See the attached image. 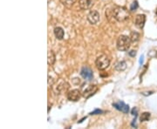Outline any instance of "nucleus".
<instances>
[{"mask_svg":"<svg viewBox=\"0 0 157 129\" xmlns=\"http://www.w3.org/2000/svg\"><path fill=\"white\" fill-rule=\"evenodd\" d=\"M113 16L118 22H125L129 19L130 13L128 10L123 6H115L113 9Z\"/></svg>","mask_w":157,"mask_h":129,"instance_id":"obj_1","label":"nucleus"},{"mask_svg":"<svg viewBox=\"0 0 157 129\" xmlns=\"http://www.w3.org/2000/svg\"><path fill=\"white\" fill-rule=\"evenodd\" d=\"M131 43L132 42L130 40V37L126 36V35H121L118 38L117 42H116V47L119 51H126L130 48Z\"/></svg>","mask_w":157,"mask_h":129,"instance_id":"obj_2","label":"nucleus"},{"mask_svg":"<svg viewBox=\"0 0 157 129\" xmlns=\"http://www.w3.org/2000/svg\"><path fill=\"white\" fill-rule=\"evenodd\" d=\"M96 67L98 68L99 70L103 71L105 69H107L109 65H110V59H108V57L105 54H101L100 56H98L96 58L95 60Z\"/></svg>","mask_w":157,"mask_h":129,"instance_id":"obj_3","label":"nucleus"},{"mask_svg":"<svg viewBox=\"0 0 157 129\" xmlns=\"http://www.w3.org/2000/svg\"><path fill=\"white\" fill-rule=\"evenodd\" d=\"M69 88V84L67 82L64 81L63 79L57 80L56 83L52 85V90L54 92V93L56 94H61L62 93L66 92Z\"/></svg>","mask_w":157,"mask_h":129,"instance_id":"obj_4","label":"nucleus"},{"mask_svg":"<svg viewBox=\"0 0 157 129\" xmlns=\"http://www.w3.org/2000/svg\"><path fill=\"white\" fill-rule=\"evenodd\" d=\"M87 20L91 25H97L101 20V15L97 11H91L87 15Z\"/></svg>","mask_w":157,"mask_h":129,"instance_id":"obj_5","label":"nucleus"},{"mask_svg":"<svg viewBox=\"0 0 157 129\" xmlns=\"http://www.w3.org/2000/svg\"><path fill=\"white\" fill-rule=\"evenodd\" d=\"M67 99L70 101H74V102H76V101H78L79 99H80V97H81V93H80V91L78 89H73L72 91H69L67 93Z\"/></svg>","mask_w":157,"mask_h":129,"instance_id":"obj_6","label":"nucleus"},{"mask_svg":"<svg viewBox=\"0 0 157 129\" xmlns=\"http://www.w3.org/2000/svg\"><path fill=\"white\" fill-rule=\"evenodd\" d=\"M95 0H78V6L81 10H89L94 6Z\"/></svg>","mask_w":157,"mask_h":129,"instance_id":"obj_7","label":"nucleus"},{"mask_svg":"<svg viewBox=\"0 0 157 129\" xmlns=\"http://www.w3.org/2000/svg\"><path fill=\"white\" fill-rule=\"evenodd\" d=\"M113 107L123 113H128L129 112V106L125 104L123 101H118L116 103H113Z\"/></svg>","mask_w":157,"mask_h":129,"instance_id":"obj_8","label":"nucleus"},{"mask_svg":"<svg viewBox=\"0 0 157 129\" xmlns=\"http://www.w3.org/2000/svg\"><path fill=\"white\" fill-rule=\"evenodd\" d=\"M80 75H81L85 79H86V80H92V79H94V73H93V71H92L89 67H86V66L82 67L81 71H80Z\"/></svg>","mask_w":157,"mask_h":129,"instance_id":"obj_9","label":"nucleus"},{"mask_svg":"<svg viewBox=\"0 0 157 129\" xmlns=\"http://www.w3.org/2000/svg\"><path fill=\"white\" fill-rule=\"evenodd\" d=\"M145 22H146V16L144 14H139V15H137L136 17H135V26L138 27L139 29H142L144 27Z\"/></svg>","mask_w":157,"mask_h":129,"instance_id":"obj_10","label":"nucleus"},{"mask_svg":"<svg viewBox=\"0 0 157 129\" xmlns=\"http://www.w3.org/2000/svg\"><path fill=\"white\" fill-rule=\"evenodd\" d=\"M97 91H98V87L96 85H89L83 92V96H84L85 99H89L90 97L94 95Z\"/></svg>","mask_w":157,"mask_h":129,"instance_id":"obj_11","label":"nucleus"},{"mask_svg":"<svg viewBox=\"0 0 157 129\" xmlns=\"http://www.w3.org/2000/svg\"><path fill=\"white\" fill-rule=\"evenodd\" d=\"M56 60V56L53 52V51H48V56H47V63L49 66H52Z\"/></svg>","mask_w":157,"mask_h":129,"instance_id":"obj_12","label":"nucleus"},{"mask_svg":"<svg viewBox=\"0 0 157 129\" xmlns=\"http://www.w3.org/2000/svg\"><path fill=\"white\" fill-rule=\"evenodd\" d=\"M54 35L56 37L57 40H61L64 38V35H65V32L61 27H56L54 29Z\"/></svg>","mask_w":157,"mask_h":129,"instance_id":"obj_13","label":"nucleus"},{"mask_svg":"<svg viewBox=\"0 0 157 129\" xmlns=\"http://www.w3.org/2000/svg\"><path fill=\"white\" fill-rule=\"evenodd\" d=\"M130 40H131V42L132 43H137L139 40H140V34L138 33V32H132L131 34H130Z\"/></svg>","mask_w":157,"mask_h":129,"instance_id":"obj_14","label":"nucleus"},{"mask_svg":"<svg viewBox=\"0 0 157 129\" xmlns=\"http://www.w3.org/2000/svg\"><path fill=\"white\" fill-rule=\"evenodd\" d=\"M126 68H127V63L125 61L119 62L115 66V69L119 72H123V71L126 70Z\"/></svg>","mask_w":157,"mask_h":129,"instance_id":"obj_15","label":"nucleus"},{"mask_svg":"<svg viewBox=\"0 0 157 129\" xmlns=\"http://www.w3.org/2000/svg\"><path fill=\"white\" fill-rule=\"evenodd\" d=\"M149 119H150V113L145 112H143V113H141V115H140V120L141 122H144V121H147Z\"/></svg>","mask_w":157,"mask_h":129,"instance_id":"obj_16","label":"nucleus"},{"mask_svg":"<svg viewBox=\"0 0 157 129\" xmlns=\"http://www.w3.org/2000/svg\"><path fill=\"white\" fill-rule=\"evenodd\" d=\"M60 2L62 3V5H64L67 7H71V6L74 5L76 0H60Z\"/></svg>","mask_w":157,"mask_h":129,"instance_id":"obj_17","label":"nucleus"},{"mask_svg":"<svg viewBox=\"0 0 157 129\" xmlns=\"http://www.w3.org/2000/svg\"><path fill=\"white\" fill-rule=\"evenodd\" d=\"M138 6H139V5H138V2H137V1H135V2L131 5V6H130V11H135L136 10H137Z\"/></svg>","mask_w":157,"mask_h":129,"instance_id":"obj_18","label":"nucleus"},{"mask_svg":"<svg viewBox=\"0 0 157 129\" xmlns=\"http://www.w3.org/2000/svg\"><path fill=\"white\" fill-rule=\"evenodd\" d=\"M102 111L101 110H100V109H96V110H94V112H90V114L91 115H95V114H101V113H102Z\"/></svg>","mask_w":157,"mask_h":129,"instance_id":"obj_19","label":"nucleus"},{"mask_svg":"<svg viewBox=\"0 0 157 129\" xmlns=\"http://www.w3.org/2000/svg\"><path fill=\"white\" fill-rule=\"evenodd\" d=\"M129 55L131 57H135L136 55V51H129Z\"/></svg>","mask_w":157,"mask_h":129,"instance_id":"obj_20","label":"nucleus"},{"mask_svg":"<svg viewBox=\"0 0 157 129\" xmlns=\"http://www.w3.org/2000/svg\"><path fill=\"white\" fill-rule=\"evenodd\" d=\"M132 113H133L134 115H135V116H137V109H136V108H134L133 111H132Z\"/></svg>","mask_w":157,"mask_h":129,"instance_id":"obj_21","label":"nucleus"},{"mask_svg":"<svg viewBox=\"0 0 157 129\" xmlns=\"http://www.w3.org/2000/svg\"><path fill=\"white\" fill-rule=\"evenodd\" d=\"M155 13H156V15H157V8H156V11H155Z\"/></svg>","mask_w":157,"mask_h":129,"instance_id":"obj_22","label":"nucleus"}]
</instances>
